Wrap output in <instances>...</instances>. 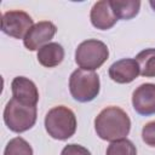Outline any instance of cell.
<instances>
[{
  "mask_svg": "<svg viewBox=\"0 0 155 155\" xmlns=\"http://www.w3.org/2000/svg\"><path fill=\"white\" fill-rule=\"evenodd\" d=\"M97 136L108 142L126 138L131 130V120L126 111L119 107L110 105L101 110L94 119Z\"/></svg>",
  "mask_w": 155,
  "mask_h": 155,
  "instance_id": "cell-1",
  "label": "cell"
},
{
  "mask_svg": "<svg viewBox=\"0 0 155 155\" xmlns=\"http://www.w3.org/2000/svg\"><path fill=\"white\" fill-rule=\"evenodd\" d=\"M76 116L74 111L64 105H57L48 110L45 116V128L53 139L67 140L76 131Z\"/></svg>",
  "mask_w": 155,
  "mask_h": 155,
  "instance_id": "cell-2",
  "label": "cell"
},
{
  "mask_svg": "<svg viewBox=\"0 0 155 155\" xmlns=\"http://www.w3.org/2000/svg\"><path fill=\"white\" fill-rule=\"evenodd\" d=\"M99 90L101 81L96 71L79 68L70 74L69 91L75 101L80 103L91 102L98 96Z\"/></svg>",
  "mask_w": 155,
  "mask_h": 155,
  "instance_id": "cell-3",
  "label": "cell"
},
{
  "mask_svg": "<svg viewBox=\"0 0 155 155\" xmlns=\"http://www.w3.org/2000/svg\"><path fill=\"white\" fill-rule=\"evenodd\" d=\"M36 114V105H27L11 98L4 109V122L10 131L22 133L35 125Z\"/></svg>",
  "mask_w": 155,
  "mask_h": 155,
  "instance_id": "cell-4",
  "label": "cell"
},
{
  "mask_svg": "<svg viewBox=\"0 0 155 155\" xmlns=\"http://www.w3.org/2000/svg\"><path fill=\"white\" fill-rule=\"evenodd\" d=\"M109 57L108 46L97 39H87L79 44L75 50V62L85 70H96L101 68Z\"/></svg>",
  "mask_w": 155,
  "mask_h": 155,
  "instance_id": "cell-5",
  "label": "cell"
},
{
  "mask_svg": "<svg viewBox=\"0 0 155 155\" xmlns=\"http://www.w3.org/2000/svg\"><path fill=\"white\" fill-rule=\"evenodd\" d=\"M33 25V18L21 10L6 11L1 16L2 33L15 39H24L25 34Z\"/></svg>",
  "mask_w": 155,
  "mask_h": 155,
  "instance_id": "cell-6",
  "label": "cell"
},
{
  "mask_svg": "<svg viewBox=\"0 0 155 155\" xmlns=\"http://www.w3.org/2000/svg\"><path fill=\"white\" fill-rule=\"evenodd\" d=\"M57 33V27L50 21H40L35 23L25 34L23 44L29 51H36L48 44Z\"/></svg>",
  "mask_w": 155,
  "mask_h": 155,
  "instance_id": "cell-7",
  "label": "cell"
},
{
  "mask_svg": "<svg viewBox=\"0 0 155 155\" xmlns=\"http://www.w3.org/2000/svg\"><path fill=\"white\" fill-rule=\"evenodd\" d=\"M132 105L137 114L150 116L155 114V84L139 85L132 93Z\"/></svg>",
  "mask_w": 155,
  "mask_h": 155,
  "instance_id": "cell-8",
  "label": "cell"
},
{
  "mask_svg": "<svg viewBox=\"0 0 155 155\" xmlns=\"http://www.w3.org/2000/svg\"><path fill=\"white\" fill-rule=\"evenodd\" d=\"M90 19L92 25L99 30H108L119 21L113 11L110 0H101L94 2L90 12Z\"/></svg>",
  "mask_w": 155,
  "mask_h": 155,
  "instance_id": "cell-9",
  "label": "cell"
},
{
  "mask_svg": "<svg viewBox=\"0 0 155 155\" xmlns=\"http://www.w3.org/2000/svg\"><path fill=\"white\" fill-rule=\"evenodd\" d=\"M109 78L117 84H130L139 75V67L133 58H122L109 67Z\"/></svg>",
  "mask_w": 155,
  "mask_h": 155,
  "instance_id": "cell-10",
  "label": "cell"
},
{
  "mask_svg": "<svg viewBox=\"0 0 155 155\" xmlns=\"http://www.w3.org/2000/svg\"><path fill=\"white\" fill-rule=\"evenodd\" d=\"M12 98L27 105H36L39 91L36 85L25 76H16L11 82Z\"/></svg>",
  "mask_w": 155,
  "mask_h": 155,
  "instance_id": "cell-11",
  "label": "cell"
},
{
  "mask_svg": "<svg viewBox=\"0 0 155 155\" xmlns=\"http://www.w3.org/2000/svg\"><path fill=\"white\" fill-rule=\"evenodd\" d=\"M38 61L42 67L53 68L64 59V48L58 42H48L38 50Z\"/></svg>",
  "mask_w": 155,
  "mask_h": 155,
  "instance_id": "cell-12",
  "label": "cell"
},
{
  "mask_svg": "<svg viewBox=\"0 0 155 155\" xmlns=\"http://www.w3.org/2000/svg\"><path fill=\"white\" fill-rule=\"evenodd\" d=\"M110 5L117 19H131L136 17L140 8L138 0H110Z\"/></svg>",
  "mask_w": 155,
  "mask_h": 155,
  "instance_id": "cell-13",
  "label": "cell"
},
{
  "mask_svg": "<svg viewBox=\"0 0 155 155\" xmlns=\"http://www.w3.org/2000/svg\"><path fill=\"white\" fill-rule=\"evenodd\" d=\"M139 74L144 78H155V48H145L136 56Z\"/></svg>",
  "mask_w": 155,
  "mask_h": 155,
  "instance_id": "cell-14",
  "label": "cell"
},
{
  "mask_svg": "<svg viewBox=\"0 0 155 155\" xmlns=\"http://www.w3.org/2000/svg\"><path fill=\"white\" fill-rule=\"evenodd\" d=\"M105 155H137L136 145L127 138L110 142Z\"/></svg>",
  "mask_w": 155,
  "mask_h": 155,
  "instance_id": "cell-15",
  "label": "cell"
},
{
  "mask_svg": "<svg viewBox=\"0 0 155 155\" xmlns=\"http://www.w3.org/2000/svg\"><path fill=\"white\" fill-rule=\"evenodd\" d=\"M4 155H33V149L24 138L15 137L6 144Z\"/></svg>",
  "mask_w": 155,
  "mask_h": 155,
  "instance_id": "cell-16",
  "label": "cell"
},
{
  "mask_svg": "<svg viewBox=\"0 0 155 155\" xmlns=\"http://www.w3.org/2000/svg\"><path fill=\"white\" fill-rule=\"evenodd\" d=\"M142 139L147 145L155 148V121H150L143 126Z\"/></svg>",
  "mask_w": 155,
  "mask_h": 155,
  "instance_id": "cell-17",
  "label": "cell"
},
{
  "mask_svg": "<svg viewBox=\"0 0 155 155\" xmlns=\"http://www.w3.org/2000/svg\"><path fill=\"white\" fill-rule=\"evenodd\" d=\"M61 155H91L90 150L80 144H68L65 145L62 151H61Z\"/></svg>",
  "mask_w": 155,
  "mask_h": 155,
  "instance_id": "cell-18",
  "label": "cell"
},
{
  "mask_svg": "<svg viewBox=\"0 0 155 155\" xmlns=\"http://www.w3.org/2000/svg\"><path fill=\"white\" fill-rule=\"evenodd\" d=\"M149 4H150V6H151V7H153V10H154V11H155V1H154V0H151V1H150V2H149Z\"/></svg>",
  "mask_w": 155,
  "mask_h": 155,
  "instance_id": "cell-19",
  "label": "cell"
}]
</instances>
